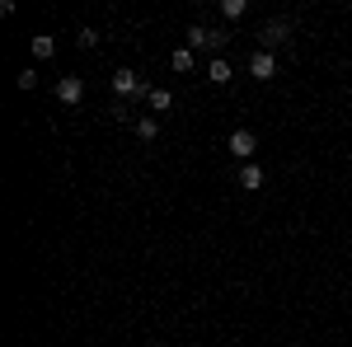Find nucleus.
I'll return each mask as SVG.
<instances>
[{"mask_svg":"<svg viewBox=\"0 0 352 347\" xmlns=\"http://www.w3.org/2000/svg\"><path fill=\"white\" fill-rule=\"evenodd\" d=\"M184 38H188L184 47H212L217 56H221V47L230 43V33H221V28H202V24H192L188 33H184Z\"/></svg>","mask_w":352,"mask_h":347,"instance_id":"nucleus-1","label":"nucleus"},{"mask_svg":"<svg viewBox=\"0 0 352 347\" xmlns=\"http://www.w3.org/2000/svg\"><path fill=\"white\" fill-rule=\"evenodd\" d=\"M113 94H122V99H141V94H151L146 80L136 76L132 66H122V71H113Z\"/></svg>","mask_w":352,"mask_h":347,"instance_id":"nucleus-2","label":"nucleus"},{"mask_svg":"<svg viewBox=\"0 0 352 347\" xmlns=\"http://www.w3.org/2000/svg\"><path fill=\"white\" fill-rule=\"evenodd\" d=\"M254 150H258V136L249 132V127H235V132H230V155L244 160V164H254Z\"/></svg>","mask_w":352,"mask_h":347,"instance_id":"nucleus-3","label":"nucleus"},{"mask_svg":"<svg viewBox=\"0 0 352 347\" xmlns=\"http://www.w3.org/2000/svg\"><path fill=\"white\" fill-rule=\"evenodd\" d=\"M282 43H292V19H268L263 24V52L282 47Z\"/></svg>","mask_w":352,"mask_h":347,"instance_id":"nucleus-4","label":"nucleus"},{"mask_svg":"<svg viewBox=\"0 0 352 347\" xmlns=\"http://www.w3.org/2000/svg\"><path fill=\"white\" fill-rule=\"evenodd\" d=\"M249 76H254V80H272V76H277V56L263 52V47L249 52Z\"/></svg>","mask_w":352,"mask_h":347,"instance_id":"nucleus-5","label":"nucleus"},{"mask_svg":"<svg viewBox=\"0 0 352 347\" xmlns=\"http://www.w3.org/2000/svg\"><path fill=\"white\" fill-rule=\"evenodd\" d=\"M56 99H61L66 108L80 104V99H85V80H80V76H61V80H56Z\"/></svg>","mask_w":352,"mask_h":347,"instance_id":"nucleus-6","label":"nucleus"},{"mask_svg":"<svg viewBox=\"0 0 352 347\" xmlns=\"http://www.w3.org/2000/svg\"><path fill=\"white\" fill-rule=\"evenodd\" d=\"M207 76H212V85H230V80H235V71H230V61H226V56H212Z\"/></svg>","mask_w":352,"mask_h":347,"instance_id":"nucleus-7","label":"nucleus"},{"mask_svg":"<svg viewBox=\"0 0 352 347\" xmlns=\"http://www.w3.org/2000/svg\"><path fill=\"white\" fill-rule=\"evenodd\" d=\"M169 66H174V71H192V66H197V56H192V47H174V56H169Z\"/></svg>","mask_w":352,"mask_h":347,"instance_id":"nucleus-8","label":"nucleus"},{"mask_svg":"<svg viewBox=\"0 0 352 347\" xmlns=\"http://www.w3.org/2000/svg\"><path fill=\"white\" fill-rule=\"evenodd\" d=\"M240 188H249V192L263 188V169H258V164H244V169H240Z\"/></svg>","mask_w":352,"mask_h":347,"instance_id":"nucleus-9","label":"nucleus"},{"mask_svg":"<svg viewBox=\"0 0 352 347\" xmlns=\"http://www.w3.org/2000/svg\"><path fill=\"white\" fill-rule=\"evenodd\" d=\"M132 132L141 136V141H155V136H160V122H155V117H136Z\"/></svg>","mask_w":352,"mask_h":347,"instance_id":"nucleus-10","label":"nucleus"},{"mask_svg":"<svg viewBox=\"0 0 352 347\" xmlns=\"http://www.w3.org/2000/svg\"><path fill=\"white\" fill-rule=\"evenodd\" d=\"M52 52H56V38H47V33H38V38H33V56H38V61H47Z\"/></svg>","mask_w":352,"mask_h":347,"instance_id":"nucleus-11","label":"nucleus"},{"mask_svg":"<svg viewBox=\"0 0 352 347\" xmlns=\"http://www.w3.org/2000/svg\"><path fill=\"white\" fill-rule=\"evenodd\" d=\"M146 104H151V113H164L174 99H169V89H151V94H146Z\"/></svg>","mask_w":352,"mask_h":347,"instance_id":"nucleus-12","label":"nucleus"},{"mask_svg":"<svg viewBox=\"0 0 352 347\" xmlns=\"http://www.w3.org/2000/svg\"><path fill=\"white\" fill-rule=\"evenodd\" d=\"M244 10H249L244 0H221V14H226V19H244Z\"/></svg>","mask_w":352,"mask_h":347,"instance_id":"nucleus-13","label":"nucleus"},{"mask_svg":"<svg viewBox=\"0 0 352 347\" xmlns=\"http://www.w3.org/2000/svg\"><path fill=\"white\" fill-rule=\"evenodd\" d=\"M76 43H80V47H94V43H99V28H89V24H85L80 33H76Z\"/></svg>","mask_w":352,"mask_h":347,"instance_id":"nucleus-14","label":"nucleus"},{"mask_svg":"<svg viewBox=\"0 0 352 347\" xmlns=\"http://www.w3.org/2000/svg\"><path fill=\"white\" fill-rule=\"evenodd\" d=\"M14 85H19V89H33V85H38V71H33V66H28V71H19V76H14Z\"/></svg>","mask_w":352,"mask_h":347,"instance_id":"nucleus-15","label":"nucleus"}]
</instances>
